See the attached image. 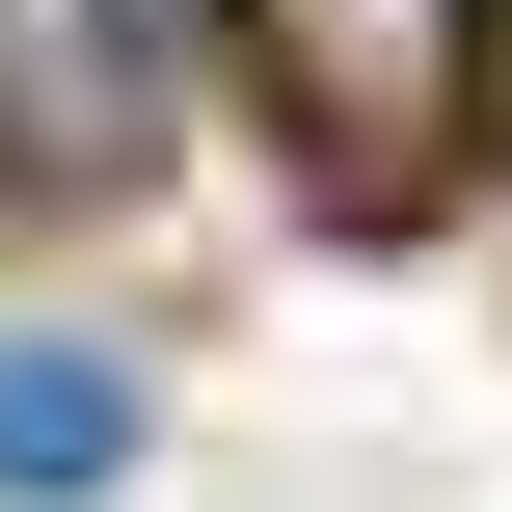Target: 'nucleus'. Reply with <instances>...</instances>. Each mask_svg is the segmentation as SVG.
<instances>
[{
    "instance_id": "2",
    "label": "nucleus",
    "mask_w": 512,
    "mask_h": 512,
    "mask_svg": "<svg viewBox=\"0 0 512 512\" xmlns=\"http://www.w3.org/2000/svg\"><path fill=\"white\" fill-rule=\"evenodd\" d=\"M216 0H0V162H135Z\"/></svg>"
},
{
    "instance_id": "1",
    "label": "nucleus",
    "mask_w": 512,
    "mask_h": 512,
    "mask_svg": "<svg viewBox=\"0 0 512 512\" xmlns=\"http://www.w3.org/2000/svg\"><path fill=\"white\" fill-rule=\"evenodd\" d=\"M216 54L270 81V135H297L324 189H405V162H459V108H486V0H216Z\"/></svg>"
},
{
    "instance_id": "3",
    "label": "nucleus",
    "mask_w": 512,
    "mask_h": 512,
    "mask_svg": "<svg viewBox=\"0 0 512 512\" xmlns=\"http://www.w3.org/2000/svg\"><path fill=\"white\" fill-rule=\"evenodd\" d=\"M108 459H135V378L54 351V324H0V512H81Z\"/></svg>"
},
{
    "instance_id": "4",
    "label": "nucleus",
    "mask_w": 512,
    "mask_h": 512,
    "mask_svg": "<svg viewBox=\"0 0 512 512\" xmlns=\"http://www.w3.org/2000/svg\"><path fill=\"white\" fill-rule=\"evenodd\" d=\"M486 81H512V0H486Z\"/></svg>"
}]
</instances>
